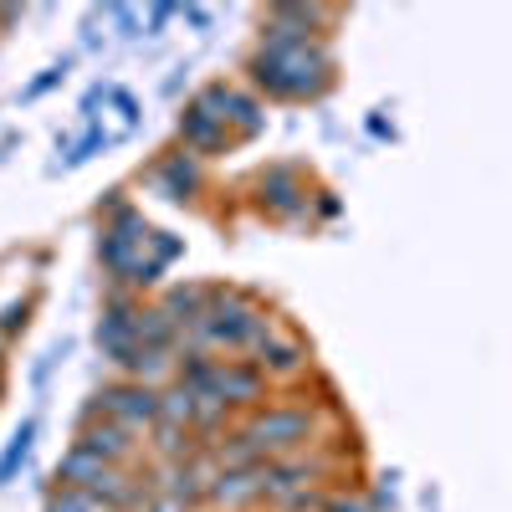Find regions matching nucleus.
Instances as JSON below:
<instances>
[{"label": "nucleus", "mask_w": 512, "mask_h": 512, "mask_svg": "<svg viewBox=\"0 0 512 512\" xmlns=\"http://www.w3.org/2000/svg\"><path fill=\"white\" fill-rule=\"evenodd\" d=\"M103 410H108L113 420H123V425H144V420L159 415V400H154L149 390H113Z\"/></svg>", "instance_id": "obj_1"}, {"label": "nucleus", "mask_w": 512, "mask_h": 512, "mask_svg": "<svg viewBox=\"0 0 512 512\" xmlns=\"http://www.w3.org/2000/svg\"><path fill=\"white\" fill-rule=\"evenodd\" d=\"M303 431H308V420H303V415H272V420L256 425L251 436H272L267 446H292V436H303Z\"/></svg>", "instance_id": "obj_2"}]
</instances>
